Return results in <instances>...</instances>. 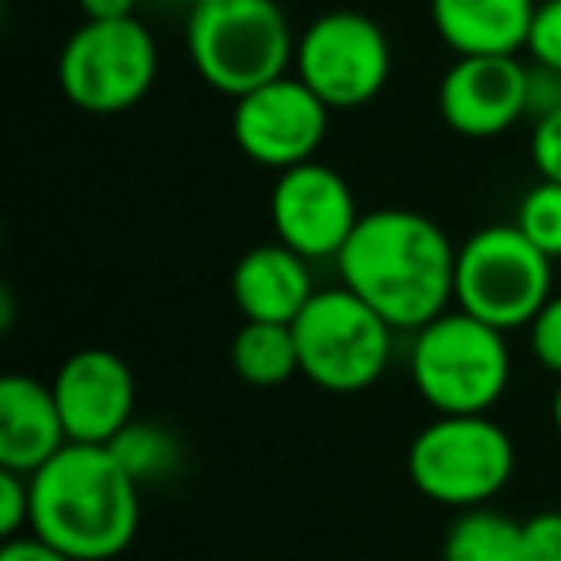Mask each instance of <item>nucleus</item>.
<instances>
[{
    "instance_id": "nucleus-1",
    "label": "nucleus",
    "mask_w": 561,
    "mask_h": 561,
    "mask_svg": "<svg viewBox=\"0 0 561 561\" xmlns=\"http://www.w3.org/2000/svg\"><path fill=\"white\" fill-rule=\"evenodd\" d=\"M335 262L346 289L377 308L397 331H420L454 308L458 247L423 211H362Z\"/></svg>"
},
{
    "instance_id": "nucleus-2",
    "label": "nucleus",
    "mask_w": 561,
    "mask_h": 561,
    "mask_svg": "<svg viewBox=\"0 0 561 561\" xmlns=\"http://www.w3.org/2000/svg\"><path fill=\"white\" fill-rule=\"evenodd\" d=\"M139 492L112 446L66 443L32 473V535L78 561H112L139 535Z\"/></svg>"
},
{
    "instance_id": "nucleus-3",
    "label": "nucleus",
    "mask_w": 561,
    "mask_h": 561,
    "mask_svg": "<svg viewBox=\"0 0 561 561\" xmlns=\"http://www.w3.org/2000/svg\"><path fill=\"white\" fill-rule=\"evenodd\" d=\"M408 374L423 404L438 415H481L500 404L512 381L507 331L450 308L412 331Z\"/></svg>"
},
{
    "instance_id": "nucleus-4",
    "label": "nucleus",
    "mask_w": 561,
    "mask_h": 561,
    "mask_svg": "<svg viewBox=\"0 0 561 561\" xmlns=\"http://www.w3.org/2000/svg\"><path fill=\"white\" fill-rule=\"evenodd\" d=\"M185 47L204 85L239 101L289 73L297 35L277 0H208L188 16Z\"/></svg>"
},
{
    "instance_id": "nucleus-5",
    "label": "nucleus",
    "mask_w": 561,
    "mask_h": 561,
    "mask_svg": "<svg viewBox=\"0 0 561 561\" xmlns=\"http://www.w3.org/2000/svg\"><path fill=\"white\" fill-rule=\"evenodd\" d=\"M300 351V374L323 392L354 397L374 389L392 362V328L346 285L316 289L305 312L293 320Z\"/></svg>"
},
{
    "instance_id": "nucleus-6",
    "label": "nucleus",
    "mask_w": 561,
    "mask_h": 561,
    "mask_svg": "<svg viewBox=\"0 0 561 561\" xmlns=\"http://www.w3.org/2000/svg\"><path fill=\"white\" fill-rule=\"evenodd\" d=\"M515 473V443L489 412L435 415L408 446V477L431 504L484 507Z\"/></svg>"
},
{
    "instance_id": "nucleus-7",
    "label": "nucleus",
    "mask_w": 561,
    "mask_h": 561,
    "mask_svg": "<svg viewBox=\"0 0 561 561\" xmlns=\"http://www.w3.org/2000/svg\"><path fill=\"white\" fill-rule=\"evenodd\" d=\"M553 297V257H546L512 224L473 231L458 247L454 308L492 323L500 331L530 328L542 305Z\"/></svg>"
},
{
    "instance_id": "nucleus-8",
    "label": "nucleus",
    "mask_w": 561,
    "mask_h": 561,
    "mask_svg": "<svg viewBox=\"0 0 561 561\" xmlns=\"http://www.w3.org/2000/svg\"><path fill=\"white\" fill-rule=\"evenodd\" d=\"M158 81V43L135 16L85 20L58 55V85L89 116L135 108Z\"/></svg>"
},
{
    "instance_id": "nucleus-9",
    "label": "nucleus",
    "mask_w": 561,
    "mask_h": 561,
    "mask_svg": "<svg viewBox=\"0 0 561 561\" xmlns=\"http://www.w3.org/2000/svg\"><path fill=\"white\" fill-rule=\"evenodd\" d=\"M293 70L331 112L362 108L381 93L392 73L389 35L362 12H323L297 39Z\"/></svg>"
},
{
    "instance_id": "nucleus-10",
    "label": "nucleus",
    "mask_w": 561,
    "mask_h": 561,
    "mask_svg": "<svg viewBox=\"0 0 561 561\" xmlns=\"http://www.w3.org/2000/svg\"><path fill=\"white\" fill-rule=\"evenodd\" d=\"M328 124L331 108L297 73L250 89L231 108L234 147L254 165H265L273 173L312 162L328 139Z\"/></svg>"
},
{
    "instance_id": "nucleus-11",
    "label": "nucleus",
    "mask_w": 561,
    "mask_h": 561,
    "mask_svg": "<svg viewBox=\"0 0 561 561\" xmlns=\"http://www.w3.org/2000/svg\"><path fill=\"white\" fill-rule=\"evenodd\" d=\"M362 211L351 181L320 158L280 170L270 188V224L277 242L305 254L308 262L339 257Z\"/></svg>"
},
{
    "instance_id": "nucleus-12",
    "label": "nucleus",
    "mask_w": 561,
    "mask_h": 561,
    "mask_svg": "<svg viewBox=\"0 0 561 561\" xmlns=\"http://www.w3.org/2000/svg\"><path fill=\"white\" fill-rule=\"evenodd\" d=\"M70 443L108 446L135 420V374L108 346L73 351L50 377Z\"/></svg>"
},
{
    "instance_id": "nucleus-13",
    "label": "nucleus",
    "mask_w": 561,
    "mask_h": 561,
    "mask_svg": "<svg viewBox=\"0 0 561 561\" xmlns=\"http://www.w3.org/2000/svg\"><path fill=\"white\" fill-rule=\"evenodd\" d=\"M438 112L466 139H496L527 116V66L515 55H458L443 73Z\"/></svg>"
},
{
    "instance_id": "nucleus-14",
    "label": "nucleus",
    "mask_w": 561,
    "mask_h": 561,
    "mask_svg": "<svg viewBox=\"0 0 561 561\" xmlns=\"http://www.w3.org/2000/svg\"><path fill=\"white\" fill-rule=\"evenodd\" d=\"M231 297L242 320L293 323L316 297L312 262L277 239L250 247L231 270Z\"/></svg>"
},
{
    "instance_id": "nucleus-15",
    "label": "nucleus",
    "mask_w": 561,
    "mask_h": 561,
    "mask_svg": "<svg viewBox=\"0 0 561 561\" xmlns=\"http://www.w3.org/2000/svg\"><path fill=\"white\" fill-rule=\"evenodd\" d=\"M66 443L70 435L50 381L27 374L0 377V469L32 477Z\"/></svg>"
},
{
    "instance_id": "nucleus-16",
    "label": "nucleus",
    "mask_w": 561,
    "mask_h": 561,
    "mask_svg": "<svg viewBox=\"0 0 561 561\" xmlns=\"http://www.w3.org/2000/svg\"><path fill=\"white\" fill-rule=\"evenodd\" d=\"M538 0H431V24L454 55L527 50Z\"/></svg>"
},
{
    "instance_id": "nucleus-17",
    "label": "nucleus",
    "mask_w": 561,
    "mask_h": 561,
    "mask_svg": "<svg viewBox=\"0 0 561 561\" xmlns=\"http://www.w3.org/2000/svg\"><path fill=\"white\" fill-rule=\"evenodd\" d=\"M231 369L250 389H280L300 374L293 323L247 320L231 339Z\"/></svg>"
},
{
    "instance_id": "nucleus-18",
    "label": "nucleus",
    "mask_w": 561,
    "mask_h": 561,
    "mask_svg": "<svg viewBox=\"0 0 561 561\" xmlns=\"http://www.w3.org/2000/svg\"><path fill=\"white\" fill-rule=\"evenodd\" d=\"M443 561H530L523 523L484 507H466L443 538Z\"/></svg>"
},
{
    "instance_id": "nucleus-19",
    "label": "nucleus",
    "mask_w": 561,
    "mask_h": 561,
    "mask_svg": "<svg viewBox=\"0 0 561 561\" xmlns=\"http://www.w3.org/2000/svg\"><path fill=\"white\" fill-rule=\"evenodd\" d=\"M108 446L119 458V466L139 484L173 477L181 466V454H185L181 450V438L170 427H162V423H139V420L127 423Z\"/></svg>"
},
{
    "instance_id": "nucleus-20",
    "label": "nucleus",
    "mask_w": 561,
    "mask_h": 561,
    "mask_svg": "<svg viewBox=\"0 0 561 561\" xmlns=\"http://www.w3.org/2000/svg\"><path fill=\"white\" fill-rule=\"evenodd\" d=\"M515 227H519L546 257L558 262L561 257V181L538 178L535 185L523 193L519 208H515Z\"/></svg>"
},
{
    "instance_id": "nucleus-21",
    "label": "nucleus",
    "mask_w": 561,
    "mask_h": 561,
    "mask_svg": "<svg viewBox=\"0 0 561 561\" xmlns=\"http://www.w3.org/2000/svg\"><path fill=\"white\" fill-rule=\"evenodd\" d=\"M32 530V477L0 469V535L4 542Z\"/></svg>"
},
{
    "instance_id": "nucleus-22",
    "label": "nucleus",
    "mask_w": 561,
    "mask_h": 561,
    "mask_svg": "<svg viewBox=\"0 0 561 561\" xmlns=\"http://www.w3.org/2000/svg\"><path fill=\"white\" fill-rule=\"evenodd\" d=\"M530 354L542 369H550L561 381V293H553L542 305V312L530 320Z\"/></svg>"
},
{
    "instance_id": "nucleus-23",
    "label": "nucleus",
    "mask_w": 561,
    "mask_h": 561,
    "mask_svg": "<svg viewBox=\"0 0 561 561\" xmlns=\"http://www.w3.org/2000/svg\"><path fill=\"white\" fill-rule=\"evenodd\" d=\"M527 55L530 62L550 66L561 73V0H542L530 20V35H527Z\"/></svg>"
},
{
    "instance_id": "nucleus-24",
    "label": "nucleus",
    "mask_w": 561,
    "mask_h": 561,
    "mask_svg": "<svg viewBox=\"0 0 561 561\" xmlns=\"http://www.w3.org/2000/svg\"><path fill=\"white\" fill-rule=\"evenodd\" d=\"M530 162H535L538 178L561 181V108L535 119V131H530Z\"/></svg>"
},
{
    "instance_id": "nucleus-25",
    "label": "nucleus",
    "mask_w": 561,
    "mask_h": 561,
    "mask_svg": "<svg viewBox=\"0 0 561 561\" xmlns=\"http://www.w3.org/2000/svg\"><path fill=\"white\" fill-rule=\"evenodd\" d=\"M523 542L530 561H561V507L523 519Z\"/></svg>"
},
{
    "instance_id": "nucleus-26",
    "label": "nucleus",
    "mask_w": 561,
    "mask_h": 561,
    "mask_svg": "<svg viewBox=\"0 0 561 561\" xmlns=\"http://www.w3.org/2000/svg\"><path fill=\"white\" fill-rule=\"evenodd\" d=\"M553 108H561V73L550 70V66H527V116L542 119L550 116Z\"/></svg>"
},
{
    "instance_id": "nucleus-27",
    "label": "nucleus",
    "mask_w": 561,
    "mask_h": 561,
    "mask_svg": "<svg viewBox=\"0 0 561 561\" xmlns=\"http://www.w3.org/2000/svg\"><path fill=\"white\" fill-rule=\"evenodd\" d=\"M0 561H78V558L62 553L58 546L43 542L39 535H20L0 546Z\"/></svg>"
},
{
    "instance_id": "nucleus-28",
    "label": "nucleus",
    "mask_w": 561,
    "mask_h": 561,
    "mask_svg": "<svg viewBox=\"0 0 561 561\" xmlns=\"http://www.w3.org/2000/svg\"><path fill=\"white\" fill-rule=\"evenodd\" d=\"M85 20H124L135 16V0H78Z\"/></svg>"
},
{
    "instance_id": "nucleus-29",
    "label": "nucleus",
    "mask_w": 561,
    "mask_h": 561,
    "mask_svg": "<svg viewBox=\"0 0 561 561\" xmlns=\"http://www.w3.org/2000/svg\"><path fill=\"white\" fill-rule=\"evenodd\" d=\"M553 431L561 438V381H558V392H553Z\"/></svg>"
},
{
    "instance_id": "nucleus-30",
    "label": "nucleus",
    "mask_w": 561,
    "mask_h": 561,
    "mask_svg": "<svg viewBox=\"0 0 561 561\" xmlns=\"http://www.w3.org/2000/svg\"><path fill=\"white\" fill-rule=\"evenodd\" d=\"M181 4H188V9H201V4H208V0H181Z\"/></svg>"
}]
</instances>
